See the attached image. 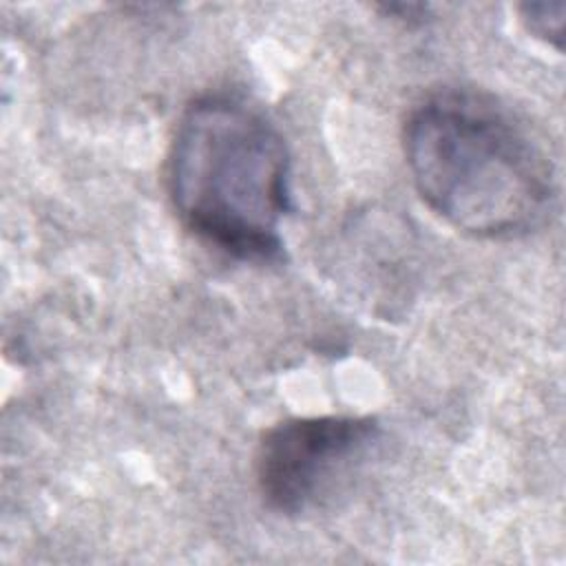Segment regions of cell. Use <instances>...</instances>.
<instances>
[{
  "instance_id": "1",
  "label": "cell",
  "mask_w": 566,
  "mask_h": 566,
  "mask_svg": "<svg viewBox=\"0 0 566 566\" xmlns=\"http://www.w3.org/2000/svg\"><path fill=\"white\" fill-rule=\"evenodd\" d=\"M402 146L422 201L464 234L524 237L555 210L553 161L491 95L444 88L424 97L405 122Z\"/></svg>"
},
{
  "instance_id": "2",
  "label": "cell",
  "mask_w": 566,
  "mask_h": 566,
  "mask_svg": "<svg viewBox=\"0 0 566 566\" xmlns=\"http://www.w3.org/2000/svg\"><path fill=\"white\" fill-rule=\"evenodd\" d=\"M168 195L179 221L241 261L281 259L290 212V153L276 126L232 95H201L175 128Z\"/></svg>"
},
{
  "instance_id": "3",
  "label": "cell",
  "mask_w": 566,
  "mask_h": 566,
  "mask_svg": "<svg viewBox=\"0 0 566 566\" xmlns=\"http://www.w3.org/2000/svg\"><path fill=\"white\" fill-rule=\"evenodd\" d=\"M376 436L378 422L360 416L290 418L270 427L254 458L263 502L283 515L303 513Z\"/></svg>"
},
{
  "instance_id": "4",
  "label": "cell",
  "mask_w": 566,
  "mask_h": 566,
  "mask_svg": "<svg viewBox=\"0 0 566 566\" xmlns=\"http://www.w3.org/2000/svg\"><path fill=\"white\" fill-rule=\"evenodd\" d=\"M564 2H524L520 4V20L528 33L553 44L557 51L564 49Z\"/></svg>"
},
{
  "instance_id": "5",
  "label": "cell",
  "mask_w": 566,
  "mask_h": 566,
  "mask_svg": "<svg viewBox=\"0 0 566 566\" xmlns=\"http://www.w3.org/2000/svg\"><path fill=\"white\" fill-rule=\"evenodd\" d=\"M385 11L396 15V18H400V20H418V22H422V18L427 13V7L424 4H405L402 2V4H387Z\"/></svg>"
}]
</instances>
